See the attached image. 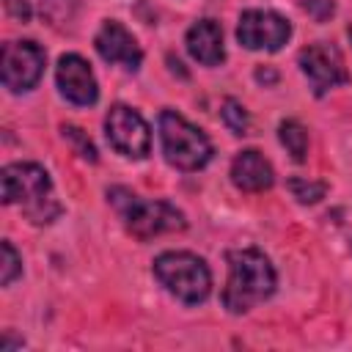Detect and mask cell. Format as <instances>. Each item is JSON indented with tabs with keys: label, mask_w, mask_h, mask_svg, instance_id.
I'll use <instances>...</instances> for the list:
<instances>
[{
	"label": "cell",
	"mask_w": 352,
	"mask_h": 352,
	"mask_svg": "<svg viewBox=\"0 0 352 352\" xmlns=\"http://www.w3.org/2000/svg\"><path fill=\"white\" fill-rule=\"evenodd\" d=\"M228 283L223 289V305L231 314H245L264 302L275 292V270L270 258L256 250H228Z\"/></svg>",
	"instance_id": "6da1fadb"
},
{
	"label": "cell",
	"mask_w": 352,
	"mask_h": 352,
	"mask_svg": "<svg viewBox=\"0 0 352 352\" xmlns=\"http://www.w3.org/2000/svg\"><path fill=\"white\" fill-rule=\"evenodd\" d=\"M3 182V204H19L22 214L36 223H52L60 214V204L52 195V179L50 173L36 162H14L6 165L0 173Z\"/></svg>",
	"instance_id": "7a4b0ae2"
},
{
	"label": "cell",
	"mask_w": 352,
	"mask_h": 352,
	"mask_svg": "<svg viewBox=\"0 0 352 352\" xmlns=\"http://www.w3.org/2000/svg\"><path fill=\"white\" fill-rule=\"evenodd\" d=\"M154 275L173 297H179L187 305L204 302L212 289V272L206 261L187 250L160 253L154 258Z\"/></svg>",
	"instance_id": "3957f363"
},
{
	"label": "cell",
	"mask_w": 352,
	"mask_h": 352,
	"mask_svg": "<svg viewBox=\"0 0 352 352\" xmlns=\"http://www.w3.org/2000/svg\"><path fill=\"white\" fill-rule=\"evenodd\" d=\"M107 195L116 204V209L124 214L126 231L138 239H151L160 234L182 231L187 226L184 214L176 206H170L168 201H143L124 187H113Z\"/></svg>",
	"instance_id": "277c9868"
},
{
	"label": "cell",
	"mask_w": 352,
	"mask_h": 352,
	"mask_svg": "<svg viewBox=\"0 0 352 352\" xmlns=\"http://www.w3.org/2000/svg\"><path fill=\"white\" fill-rule=\"evenodd\" d=\"M160 140L165 160L179 170H198L212 160L209 138L176 110L160 113Z\"/></svg>",
	"instance_id": "5b68a950"
},
{
	"label": "cell",
	"mask_w": 352,
	"mask_h": 352,
	"mask_svg": "<svg viewBox=\"0 0 352 352\" xmlns=\"http://www.w3.org/2000/svg\"><path fill=\"white\" fill-rule=\"evenodd\" d=\"M104 132L110 146L129 157V160H143L151 151V132L148 124L143 121V116L138 110H132L129 104H113L107 118H104Z\"/></svg>",
	"instance_id": "8992f818"
},
{
	"label": "cell",
	"mask_w": 352,
	"mask_h": 352,
	"mask_svg": "<svg viewBox=\"0 0 352 352\" xmlns=\"http://www.w3.org/2000/svg\"><path fill=\"white\" fill-rule=\"evenodd\" d=\"M44 60L47 55L36 41H8L0 58L3 85L14 94L30 91L44 74Z\"/></svg>",
	"instance_id": "52a82bcc"
},
{
	"label": "cell",
	"mask_w": 352,
	"mask_h": 352,
	"mask_svg": "<svg viewBox=\"0 0 352 352\" xmlns=\"http://www.w3.org/2000/svg\"><path fill=\"white\" fill-rule=\"evenodd\" d=\"M289 36H292L289 19H283L275 11H261V8L242 11L239 25H236V38L248 50L275 52L289 41Z\"/></svg>",
	"instance_id": "ba28073f"
},
{
	"label": "cell",
	"mask_w": 352,
	"mask_h": 352,
	"mask_svg": "<svg viewBox=\"0 0 352 352\" xmlns=\"http://www.w3.org/2000/svg\"><path fill=\"white\" fill-rule=\"evenodd\" d=\"M300 69H302V74L308 77V82H311V88H314L316 96L327 94V91L336 88V85H344V82L349 80L338 47H333V44H327V41L308 44V47L300 52Z\"/></svg>",
	"instance_id": "9c48e42d"
},
{
	"label": "cell",
	"mask_w": 352,
	"mask_h": 352,
	"mask_svg": "<svg viewBox=\"0 0 352 352\" xmlns=\"http://www.w3.org/2000/svg\"><path fill=\"white\" fill-rule=\"evenodd\" d=\"M55 80H58L60 94L72 104L88 107V104H94L99 99V85H96V77H94L91 66L74 52L60 55L58 69H55Z\"/></svg>",
	"instance_id": "30bf717a"
},
{
	"label": "cell",
	"mask_w": 352,
	"mask_h": 352,
	"mask_svg": "<svg viewBox=\"0 0 352 352\" xmlns=\"http://www.w3.org/2000/svg\"><path fill=\"white\" fill-rule=\"evenodd\" d=\"M94 47H96V52H99L102 60H107V63H121V66L129 69V72H135V69L140 66V60H143V52H140L135 36H132L121 22H116V19H107V22L99 28V33H96V38H94Z\"/></svg>",
	"instance_id": "8fae6325"
},
{
	"label": "cell",
	"mask_w": 352,
	"mask_h": 352,
	"mask_svg": "<svg viewBox=\"0 0 352 352\" xmlns=\"http://www.w3.org/2000/svg\"><path fill=\"white\" fill-rule=\"evenodd\" d=\"M231 182L245 192H261L272 187L275 173L272 165L264 160V154H258L256 148H245L231 162Z\"/></svg>",
	"instance_id": "7c38bea8"
},
{
	"label": "cell",
	"mask_w": 352,
	"mask_h": 352,
	"mask_svg": "<svg viewBox=\"0 0 352 352\" xmlns=\"http://www.w3.org/2000/svg\"><path fill=\"white\" fill-rule=\"evenodd\" d=\"M187 52L201 63V66H220L226 60V50H223V30L214 19H198L190 30H187Z\"/></svg>",
	"instance_id": "4fadbf2b"
},
{
	"label": "cell",
	"mask_w": 352,
	"mask_h": 352,
	"mask_svg": "<svg viewBox=\"0 0 352 352\" xmlns=\"http://www.w3.org/2000/svg\"><path fill=\"white\" fill-rule=\"evenodd\" d=\"M278 138H280V143L286 146V151L292 154L294 162H302V160H305V151H308V132H305V126H302L300 121H294V118L280 121Z\"/></svg>",
	"instance_id": "5bb4252c"
},
{
	"label": "cell",
	"mask_w": 352,
	"mask_h": 352,
	"mask_svg": "<svg viewBox=\"0 0 352 352\" xmlns=\"http://www.w3.org/2000/svg\"><path fill=\"white\" fill-rule=\"evenodd\" d=\"M220 116H223V124H226V126H228L234 135H248L250 118H248L245 107H242L236 99H226V102H223V110H220Z\"/></svg>",
	"instance_id": "9a60e30c"
},
{
	"label": "cell",
	"mask_w": 352,
	"mask_h": 352,
	"mask_svg": "<svg viewBox=\"0 0 352 352\" xmlns=\"http://www.w3.org/2000/svg\"><path fill=\"white\" fill-rule=\"evenodd\" d=\"M289 190L300 204H316L324 198L327 184L324 182H308V179H289Z\"/></svg>",
	"instance_id": "2e32d148"
},
{
	"label": "cell",
	"mask_w": 352,
	"mask_h": 352,
	"mask_svg": "<svg viewBox=\"0 0 352 352\" xmlns=\"http://www.w3.org/2000/svg\"><path fill=\"white\" fill-rule=\"evenodd\" d=\"M63 138L74 146V154H80L82 160H88V162H96V148H94V143H91V138L80 129V126H74V124H63Z\"/></svg>",
	"instance_id": "e0dca14e"
},
{
	"label": "cell",
	"mask_w": 352,
	"mask_h": 352,
	"mask_svg": "<svg viewBox=\"0 0 352 352\" xmlns=\"http://www.w3.org/2000/svg\"><path fill=\"white\" fill-rule=\"evenodd\" d=\"M0 250H3V261H0V283L3 286H11V280L22 272V258L19 253L14 250V245L8 239L0 242Z\"/></svg>",
	"instance_id": "ac0fdd59"
},
{
	"label": "cell",
	"mask_w": 352,
	"mask_h": 352,
	"mask_svg": "<svg viewBox=\"0 0 352 352\" xmlns=\"http://www.w3.org/2000/svg\"><path fill=\"white\" fill-rule=\"evenodd\" d=\"M302 11L314 16L316 22H327L336 14V3L333 0H302Z\"/></svg>",
	"instance_id": "d6986e66"
},
{
	"label": "cell",
	"mask_w": 352,
	"mask_h": 352,
	"mask_svg": "<svg viewBox=\"0 0 352 352\" xmlns=\"http://www.w3.org/2000/svg\"><path fill=\"white\" fill-rule=\"evenodd\" d=\"M3 6H6V14L11 16V19H16V22H30V3L28 0H3Z\"/></svg>",
	"instance_id": "ffe728a7"
},
{
	"label": "cell",
	"mask_w": 352,
	"mask_h": 352,
	"mask_svg": "<svg viewBox=\"0 0 352 352\" xmlns=\"http://www.w3.org/2000/svg\"><path fill=\"white\" fill-rule=\"evenodd\" d=\"M256 80L264 82V85H272V82H278V72H272L270 66H264V69L256 72Z\"/></svg>",
	"instance_id": "44dd1931"
},
{
	"label": "cell",
	"mask_w": 352,
	"mask_h": 352,
	"mask_svg": "<svg viewBox=\"0 0 352 352\" xmlns=\"http://www.w3.org/2000/svg\"><path fill=\"white\" fill-rule=\"evenodd\" d=\"M349 38H352V28H349Z\"/></svg>",
	"instance_id": "7402d4cb"
}]
</instances>
